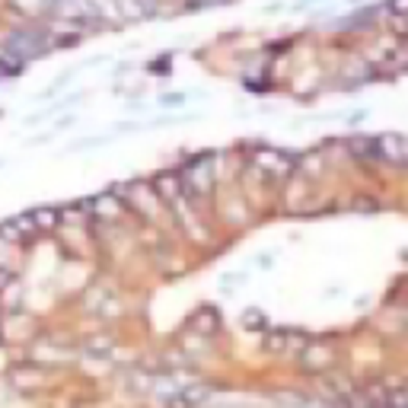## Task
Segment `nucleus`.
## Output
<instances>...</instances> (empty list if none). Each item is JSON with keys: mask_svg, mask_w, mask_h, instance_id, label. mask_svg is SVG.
<instances>
[{"mask_svg": "<svg viewBox=\"0 0 408 408\" xmlns=\"http://www.w3.org/2000/svg\"><path fill=\"white\" fill-rule=\"evenodd\" d=\"M214 186V169H211V157H198L192 160L186 166V173H182V188H188V192H198V195H204V192H211Z\"/></svg>", "mask_w": 408, "mask_h": 408, "instance_id": "1", "label": "nucleus"}, {"mask_svg": "<svg viewBox=\"0 0 408 408\" xmlns=\"http://www.w3.org/2000/svg\"><path fill=\"white\" fill-rule=\"evenodd\" d=\"M252 160H255V166L265 169L268 176H281V179L290 176V169L297 163V160L290 157V153H284V150H259Z\"/></svg>", "mask_w": 408, "mask_h": 408, "instance_id": "2", "label": "nucleus"}, {"mask_svg": "<svg viewBox=\"0 0 408 408\" xmlns=\"http://www.w3.org/2000/svg\"><path fill=\"white\" fill-rule=\"evenodd\" d=\"M300 364H303L306 370H329L335 364V354L329 344H306L303 351H300Z\"/></svg>", "mask_w": 408, "mask_h": 408, "instance_id": "3", "label": "nucleus"}, {"mask_svg": "<svg viewBox=\"0 0 408 408\" xmlns=\"http://www.w3.org/2000/svg\"><path fill=\"white\" fill-rule=\"evenodd\" d=\"M192 325H195V332H201V335H214L217 325H220V319H217V313H214L211 306H204V309H198V313L192 316Z\"/></svg>", "mask_w": 408, "mask_h": 408, "instance_id": "4", "label": "nucleus"}, {"mask_svg": "<svg viewBox=\"0 0 408 408\" xmlns=\"http://www.w3.org/2000/svg\"><path fill=\"white\" fill-rule=\"evenodd\" d=\"M153 188H157L163 198H179V192H182V179L173 176V173H163V176L153 179Z\"/></svg>", "mask_w": 408, "mask_h": 408, "instance_id": "5", "label": "nucleus"}, {"mask_svg": "<svg viewBox=\"0 0 408 408\" xmlns=\"http://www.w3.org/2000/svg\"><path fill=\"white\" fill-rule=\"evenodd\" d=\"M179 396H182L188 405L195 408V405H201V402L211 396V390H207L204 383H188V386H182V390H179Z\"/></svg>", "mask_w": 408, "mask_h": 408, "instance_id": "6", "label": "nucleus"}, {"mask_svg": "<svg viewBox=\"0 0 408 408\" xmlns=\"http://www.w3.org/2000/svg\"><path fill=\"white\" fill-rule=\"evenodd\" d=\"M90 207H93L96 214H105V217H112V220H115V217H121V204L115 201V198H112V195H102V198H96V201L90 204Z\"/></svg>", "mask_w": 408, "mask_h": 408, "instance_id": "7", "label": "nucleus"}, {"mask_svg": "<svg viewBox=\"0 0 408 408\" xmlns=\"http://www.w3.org/2000/svg\"><path fill=\"white\" fill-rule=\"evenodd\" d=\"M32 220H36L38 230H51V227L61 220V214L51 211V207H38V211H32Z\"/></svg>", "mask_w": 408, "mask_h": 408, "instance_id": "8", "label": "nucleus"}, {"mask_svg": "<svg viewBox=\"0 0 408 408\" xmlns=\"http://www.w3.org/2000/svg\"><path fill=\"white\" fill-rule=\"evenodd\" d=\"M0 240L16 242V240H26V236H23V230H19L16 220H10V223H3V227H0Z\"/></svg>", "mask_w": 408, "mask_h": 408, "instance_id": "9", "label": "nucleus"}, {"mask_svg": "<svg viewBox=\"0 0 408 408\" xmlns=\"http://www.w3.org/2000/svg\"><path fill=\"white\" fill-rule=\"evenodd\" d=\"M242 322H246V325H249V329H252V325H262V322H265V316H262V313H255V309H249V313L242 316Z\"/></svg>", "mask_w": 408, "mask_h": 408, "instance_id": "10", "label": "nucleus"}, {"mask_svg": "<svg viewBox=\"0 0 408 408\" xmlns=\"http://www.w3.org/2000/svg\"><path fill=\"white\" fill-rule=\"evenodd\" d=\"M390 10L399 16H408V0H390Z\"/></svg>", "mask_w": 408, "mask_h": 408, "instance_id": "11", "label": "nucleus"}, {"mask_svg": "<svg viewBox=\"0 0 408 408\" xmlns=\"http://www.w3.org/2000/svg\"><path fill=\"white\" fill-rule=\"evenodd\" d=\"M109 348H112L109 338H96V342L90 344V351H109Z\"/></svg>", "mask_w": 408, "mask_h": 408, "instance_id": "12", "label": "nucleus"}, {"mask_svg": "<svg viewBox=\"0 0 408 408\" xmlns=\"http://www.w3.org/2000/svg\"><path fill=\"white\" fill-rule=\"evenodd\" d=\"M182 99H186L182 93L179 96H163V105H182Z\"/></svg>", "mask_w": 408, "mask_h": 408, "instance_id": "13", "label": "nucleus"}, {"mask_svg": "<svg viewBox=\"0 0 408 408\" xmlns=\"http://www.w3.org/2000/svg\"><path fill=\"white\" fill-rule=\"evenodd\" d=\"M7 284H10V271H3V268H0V290L7 288Z\"/></svg>", "mask_w": 408, "mask_h": 408, "instance_id": "14", "label": "nucleus"}]
</instances>
